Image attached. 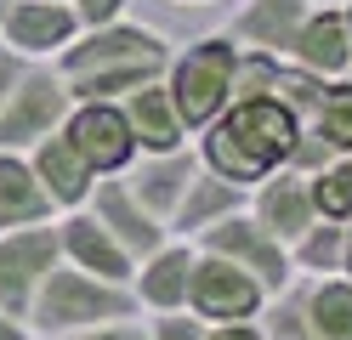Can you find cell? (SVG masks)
Returning <instances> with one entry per match:
<instances>
[{
	"instance_id": "cell-23",
	"label": "cell",
	"mask_w": 352,
	"mask_h": 340,
	"mask_svg": "<svg viewBox=\"0 0 352 340\" xmlns=\"http://www.w3.org/2000/svg\"><path fill=\"white\" fill-rule=\"evenodd\" d=\"M307 136H318V142L336 153V159H352V74L341 80H329L324 85V97L313 108V120L301 125Z\"/></svg>"
},
{
	"instance_id": "cell-28",
	"label": "cell",
	"mask_w": 352,
	"mask_h": 340,
	"mask_svg": "<svg viewBox=\"0 0 352 340\" xmlns=\"http://www.w3.org/2000/svg\"><path fill=\"white\" fill-rule=\"evenodd\" d=\"M74 17H80V29H102V23H120L131 12V0H69Z\"/></svg>"
},
{
	"instance_id": "cell-16",
	"label": "cell",
	"mask_w": 352,
	"mask_h": 340,
	"mask_svg": "<svg viewBox=\"0 0 352 340\" xmlns=\"http://www.w3.org/2000/svg\"><path fill=\"white\" fill-rule=\"evenodd\" d=\"M193 170H199L193 142L188 148H170V153H137V159H131V170H125V188L137 193L160 221H170V210H176V199L188 193Z\"/></svg>"
},
{
	"instance_id": "cell-8",
	"label": "cell",
	"mask_w": 352,
	"mask_h": 340,
	"mask_svg": "<svg viewBox=\"0 0 352 340\" xmlns=\"http://www.w3.org/2000/svg\"><path fill=\"white\" fill-rule=\"evenodd\" d=\"M57 267V227H12L0 233V312L29 317L34 289L46 284V272Z\"/></svg>"
},
{
	"instance_id": "cell-17",
	"label": "cell",
	"mask_w": 352,
	"mask_h": 340,
	"mask_svg": "<svg viewBox=\"0 0 352 340\" xmlns=\"http://www.w3.org/2000/svg\"><path fill=\"white\" fill-rule=\"evenodd\" d=\"M29 170H34L40 188H46V199H52L57 216L63 210H80V204L91 199V188H97V170L69 148V136H63V131L29 148Z\"/></svg>"
},
{
	"instance_id": "cell-12",
	"label": "cell",
	"mask_w": 352,
	"mask_h": 340,
	"mask_svg": "<svg viewBox=\"0 0 352 340\" xmlns=\"http://www.w3.org/2000/svg\"><path fill=\"white\" fill-rule=\"evenodd\" d=\"M80 210H91V216H97V221H102V227H108V233H114L137 261L153 256V249L170 238V227H165V221L153 216L137 193L125 188V176H97V188H91V199H85Z\"/></svg>"
},
{
	"instance_id": "cell-10",
	"label": "cell",
	"mask_w": 352,
	"mask_h": 340,
	"mask_svg": "<svg viewBox=\"0 0 352 340\" xmlns=\"http://www.w3.org/2000/svg\"><path fill=\"white\" fill-rule=\"evenodd\" d=\"M80 34V17L69 0H12L0 17V45L23 63H57L63 45Z\"/></svg>"
},
{
	"instance_id": "cell-1",
	"label": "cell",
	"mask_w": 352,
	"mask_h": 340,
	"mask_svg": "<svg viewBox=\"0 0 352 340\" xmlns=\"http://www.w3.org/2000/svg\"><path fill=\"white\" fill-rule=\"evenodd\" d=\"M296 136H301V120L278 97H233L193 136V153H199V165L210 176H222V181L250 193L256 181H267L273 170L290 165Z\"/></svg>"
},
{
	"instance_id": "cell-4",
	"label": "cell",
	"mask_w": 352,
	"mask_h": 340,
	"mask_svg": "<svg viewBox=\"0 0 352 340\" xmlns=\"http://www.w3.org/2000/svg\"><path fill=\"white\" fill-rule=\"evenodd\" d=\"M165 91L176 113H182L188 136H199L216 113L233 102V80H239V40L222 29V34H199L188 45H176L170 63H165Z\"/></svg>"
},
{
	"instance_id": "cell-24",
	"label": "cell",
	"mask_w": 352,
	"mask_h": 340,
	"mask_svg": "<svg viewBox=\"0 0 352 340\" xmlns=\"http://www.w3.org/2000/svg\"><path fill=\"white\" fill-rule=\"evenodd\" d=\"M341 261H346V227L341 221H313L290 244L296 278H329V272H341Z\"/></svg>"
},
{
	"instance_id": "cell-13",
	"label": "cell",
	"mask_w": 352,
	"mask_h": 340,
	"mask_svg": "<svg viewBox=\"0 0 352 340\" xmlns=\"http://www.w3.org/2000/svg\"><path fill=\"white\" fill-rule=\"evenodd\" d=\"M284 63L307 68L318 80H341L352 74V29H346V6H313L301 17V29L290 40Z\"/></svg>"
},
{
	"instance_id": "cell-7",
	"label": "cell",
	"mask_w": 352,
	"mask_h": 340,
	"mask_svg": "<svg viewBox=\"0 0 352 340\" xmlns=\"http://www.w3.org/2000/svg\"><path fill=\"white\" fill-rule=\"evenodd\" d=\"M261 306H267V289H261L250 272H239L233 261L210 256V249H193L188 312L199 317V324H256Z\"/></svg>"
},
{
	"instance_id": "cell-18",
	"label": "cell",
	"mask_w": 352,
	"mask_h": 340,
	"mask_svg": "<svg viewBox=\"0 0 352 340\" xmlns=\"http://www.w3.org/2000/svg\"><path fill=\"white\" fill-rule=\"evenodd\" d=\"M120 108H125L131 136H137V153H170V148L193 142L188 125H182V113H176V102H170V91H165V80L137 85L131 97H120Z\"/></svg>"
},
{
	"instance_id": "cell-22",
	"label": "cell",
	"mask_w": 352,
	"mask_h": 340,
	"mask_svg": "<svg viewBox=\"0 0 352 340\" xmlns=\"http://www.w3.org/2000/svg\"><path fill=\"white\" fill-rule=\"evenodd\" d=\"M301 306L318 340H352V278H301Z\"/></svg>"
},
{
	"instance_id": "cell-25",
	"label": "cell",
	"mask_w": 352,
	"mask_h": 340,
	"mask_svg": "<svg viewBox=\"0 0 352 340\" xmlns=\"http://www.w3.org/2000/svg\"><path fill=\"white\" fill-rule=\"evenodd\" d=\"M307 193H313V216L318 221H352V159H329L324 170L307 176Z\"/></svg>"
},
{
	"instance_id": "cell-6",
	"label": "cell",
	"mask_w": 352,
	"mask_h": 340,
	"mask_svg": "<svg viewBox=\"0 0 352 340\" xmlns=\"http://www.w3.org/2000/svg\"><path fill=\"white\" fill-rule=\"evenodd\" d=\"M193 249H210V256L233 261L239 272H250V278L267 289V295H278V289H290V284H296L290 249H284V244H278V238H273L250 210H239V216H228V221L205 227V233L193 238Z\"/></svg>"
},
{
	"instance_id": "cell-20",
	"label": "cell",
	"mask_w": 352,
	"mask_h": 340,
	"mask_svg": "<svg viewBox=\"0 0 352 340\" xmlns=\"http://www.w3.org/2000/svg\"><path fill=\"white\" fill-rule=\"evenodd\" d=\"M307 12H313V0H245V6L233 12V29H228V34L245 45V52L284 57Z\"/></svg>"
},
{
	"instance_id": "cell-14",
	"label": "cell",
	"mask_w": 352,
	"mask_h": 340,
	"mask_svg": "<svg viewBox=\"0 0 352 340\" xmlns=\"http://www.w3.org/2000/svg\"><path fill=\"white\" fill-rule=\"evenodd\" d=\"M245 210H250L261 227H267V233H273L284 249H290V244L307 233V227L318 221V216H313V193H307V176L290 170V165L273 170L267 181H256L250 199H245Z\"/></svg>"
},
{
	"instance_id": "cell-5",
	"label": "cell",
	"mask_w": 352,
	"mask_h": 340,
	"mask_svg": "<svg viewBox=\"0 0 352 340\" xmlns=\"http://www.w3.org/2000/svg\"><path fill=\"white\" fill-rule=\"evenodd\" d=\"M69 85L52 63H23V74L17 85L6 91V102H0V153H29L34 142H46V136L63 131L69 120Z\"/></svg>"
},
{
	"instance_id": "cell-11",
	"label": "cell",
	"mask_w": 352,
	"mask_h": 340,
	"mask_svg": "<svg viewBox=\"0 0 352 340\" xmlns=\"http://www.w3.org/2000/svg\"><path fill=\"white\" fill-rule=\"evenodd\" d=\"M52 227H57V261L91 272V278H108V284H131L137 256H131V249L108 233L91 210H63Z\"/></svg>"
},
{
	"instance_id": "cell-15",
	"label": "cell",
	"mask_w": 352,
	"mask_h": 340,
	"mask_svg": "<svg viewBox=\"0 0 352 340\" xmlns=\"http://www.w3.org/2000/svg\"><path fill=\"white\" fill-rule=\"evenodd\" d=\"M188 272H193V244L188 238H165L153 256H142L137 272H131L137 312H188Z\"/></svg>"
},
{
	"instance_id": "cell-19",
	"label": "cell",
	"mask_w": 352,
	"mask_h": 340,
	"mask_svg": "<svg viewBox=\"0 0 352 340\" xmlns=\"http://www.w3.org/2000/svg\"><path fill=\"white\" fill-rule=\"evenodd\" d=\"M245 188H233V181H222V176H210L205 165L199 170H193V181H188V193L182 199H176V210H170V238H199L205 233V227H216V221H228V216H239V210H245Z\"/></svg>"
},
{
	"instance_id": "cell-3",
	"label": "cell",
	"mask_w": 352,
	"mask_h": 340,
	"mask_svg": "<svg viewBox=\"0 0 352 340\" xmlns=\"http://www.w3.org/2000/svg\"><path fill=\"white\" fill-rule=\"evenodd\" d=\"M120 317H142L137 301H131V284H108V278H91V272L57 261L46 272V284L34 289L23 329H29V340H52V335L120 324Z\"/></svg>"
},
{
	"instance_id": "cell-21",
	"label": "cell",
	"mask_w": 352,
	"mask_h": 340,
	"mask_svg": "<svg viewBox=\"0 0 352 340\" xmlns=\"http://www.w3.org/2000/svg\"><path fill=\"white\" fill-rule=\"evenodd\" d=\"M46 221H57V210L29 170V153H0V233H12V227H46Z\"/></svg>"
},
{
	"instance_id": "cell-31",
	"label": "cell",
	"mask_w": 352,
	"mask_h": 340,
	"mask_svg": "<svg viewBox=\"0 0 352 340\" xmlns=\"http://www.w3.org/2000/svg\"><path fill=\"white\" fill-rule=\"evenodd\" d=\"M17 74H23V57H17V52H6V45H0V102H6V91L17 85Z\"/></svg>"
},
{
	"instance_id": "cell-9",
	"label": "cell",
	"mask_w": 352,
	"mask_h": 340,
	"mask_svg": "<svg viewBox=\"0 0 352 340\" xmlns=\"http://www.w3.org/2000/svg\"><path fill=\"white\" fill-rule=\"evenodd\" d=\"M63 136L97 176H125L137 159V136H131L120 102H74L63 120Z\"/></svg>"
},
{
	"instance_id": "cell-36",
	"label": "cell",
	"mask_w": 352,
	"mask_h": 340,
	"mask_svg": "<svg viewBox=\"0 0 352 340\" xmlns=\"http://www.w3.org/2000/svg\"><path fill=\"white\" fill-rule=\"evenodd\" d=\"M6 6H12V0H0V17H6Z\"/></svg>"
},
{
	"instance_id": "cell-32",
	"label": "cell",
	"mask_w": 352,
	"mask_h": 340,
	"mask_svg": "<svg viewBox=\"0 0 352 340\" xmlns=\"http://www.w3.org/2000/svg\"><path fill=\"white\" fill-rule=\"evenodd\" d=\"M0 340H29V329H23V317H6V312H0Z\"/></svg>"
},
{
	"instance_id": "cell-27",
	"label": "cell",
	"mask_w": 352,
	"mask_h": 340,
	"mask_svg": "<svg viewBox=\"0 0 352 340\" xmlns=\"http://www.w3.org/2000/svg\"><path fill=\"white\" fill-rule=\"evenodd\" d=\"M148 340H205V324L193 312H148Z\"/></svg>"
},
{
	"instance_id": "cell-29",
	"label": "cell",
	"mask_w": 352,
	"mask_h": 340,
	"mask_svg": "<svg viewBox=\"0 0 352 340\" xmlns=\"http://www.w3.org/2000/svg\"><path fill=\"white\" fill-rule=\"evenodd\" d=\"M52 340H148L142 317H120V324H97V329H74V335H52Z\"/></svg>"
},
{
	"instance_id": "cell-30",
	"label": "cell",
	"mask_w": 352,
	"mask_h": 340,
	"mask_svg": "<svg viewBox=\"0 0 352 340\" xmlns=\"http://www.w3.org/2000/svg\"><path fill=\"white\" fill-rule=\"evenodd\" d=\"M205 340H261V324H205Z\"/></svg>"
},
{
	"instance_id": "cell-34",
	"label": "cell",
	"mask_w": 352,
	"mask_h": 340,
	"mask_svg": "<svg viewBox=\"0 0 352 340\" xmlns=\"http://www.w3.org/2000/svg\"><path fill=\"white\" fill-rule=\"evenodd\" d=\"M176 6H205V0H176Z\"/></svg>"
},
{
	"instance_id": "cell-2",
	"label": "cell",
	"mask_w": 352,
	"mask_h": 340,
	"mask_svg": "<svg viewBox=\"0 0 352 340\" xmlns=\"http://www.w3.org/2000/svg\"><path fill=\"white\" fill-rule=\"evenodd\" d=\"M165 63H170V40L148 23L120 17V23H102V29H80L52 68L63 74L74 102H120L137 85L160 80Z\"/></svg>"
},
{
	"instance_id": "cell-35",
	"label": "cell",
	"mask_w": 352,
	"mask_h": 340,
	"mask_svg": "<svg viewBox=\"0 0 352 340\" xmlns=\"http://www.w3.org/2000/svg\"><path fill=\"white\" fill-rule=\"evenodd\" d=\"M346 29H352V0H346Z\"/></svg>"
},
{
	"instance_id": "cell-26",
	"label": "cell",
	"mask_w": 352,
	"mask_h": 340,
	"mask_svg": "<svg viewBox=\"0 0 352 340\" xmlns=\"http://www.w3.org/2000/svg\"><path fill=\"white\" fill-rule=\"evenodd\" d=\"M261 340H318L313 324H307V306H301V278L290 289H278L267 295V306H261Z\"/></svg>"
},
{
	"instance_id": "cell-33",
	"label": "cell",
	"mask_w": 352,
	"mask_h": 340,
	"mask_svg": "<svg viewBox=\"0 0 352 340\" xmlns=\"http://www.w3.org/2000/svg\"><path fill=\"white\" fill-rule=\"evenodd\" d=\"M341 278H352V238H346V261H341Z\"/></svg>"
}]
</instances>
